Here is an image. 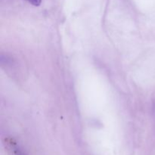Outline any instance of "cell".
<instances>
[{
  "mask_svg": "<svg viewBox=\"0 0 155 155\" xmlns=\"http://www.w3.org/2000/svg\"><path fill=\"white\" fill-rule=\"evenodd\" d=\"M12 151L13 155H26L25 153L18 146L16 145H13L12 146Z\"/></svg>",
  "mask_w": 155,
  "mask_h": 155,
  "instance_id": "cell-1",
  "label": "cell"
},
{
  "mask_svg": "<svg viewBox=\"0 0 155 155\" xmlns=\"http://www.w3.org/2000/svg\"><path fill=\"white\" fill-rule=\"evenodd\" d=\"M26 1H27L29 3L34 6H39L41 4L42 0H26Z\"/></svg>",
  "mask_w": 155,
  "mask_h": 155,
  "instance_id": "cell-2",
  "label": "cell"
}]
</instances>
